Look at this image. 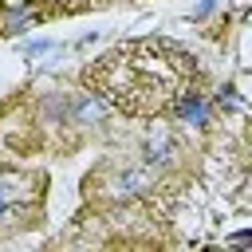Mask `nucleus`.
Masks as SVG:
<instances>
[{"mask_svg":"<svg viewBox=\"0 0 252 252\" xmlns=\"http://www.w3.org/2000/svg\"><path fill=\"white\" fill-rule=\"evenodd\" d=\"M177 110H181V118H185L189 126H205V114H209V110H205L201 94H189V98H181V106H177Z\"/></svg>","mask_w":252,"mask_h":252,"instance_id":"obj_1","label":"nucleus"},{"mask_svg":"<svg viewBox=\"0 0 252 252\" xmlns=\"http://www.w3.org/2000/svg\"><path fill=\"white\" fill-rule=\"evenodd\" d=\"M4 205H8V193H4V185H0V209H4Z\"/></svg>","mask_w":252,"mask_h":252,"instance_id":"obj_2","label":"nucleus"}]
</instances>
